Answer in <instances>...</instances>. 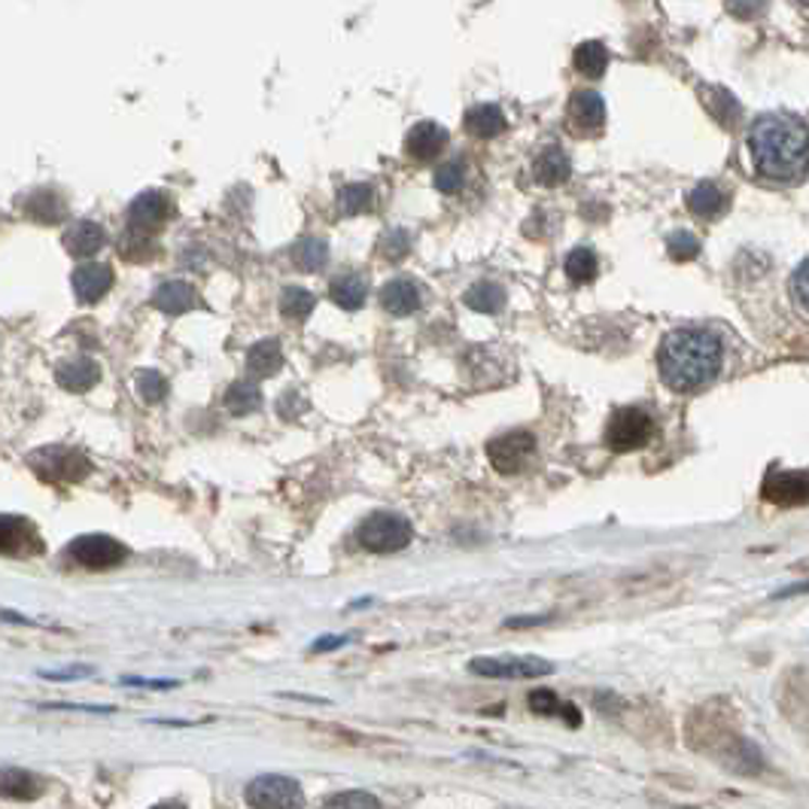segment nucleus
Masks as SVG:
<instances>
[{
	"label": "nucleus",
	"mask_w": 809,
	"mask_h": 809,
	"mask_svg": "<svg viewBox=\"0 0 809 809\" xmlns=\"http://www.w3.org/2000/svg\"><path fill=\"white\" fill-rule=\"evenodd\" d=\"M748 150L761 177L792 184L809 170V128L785 113H767L751 125Z\"/></svg>",
	"instance_id": "nucleus-1"
},
{
	"label": "nucleus",
	"mask_w": 809,
	"mask_h": 809,
	"mask_svg": "<svg viewBox=\"0 0 809 809\" xmlns=\"http://www.w3.org/2000/svg\"><path fill=\"white\" fill-rule=\"evenodd\" d=\"M724 366L721 338L706 329H675L663 338L657 353V368L663 383L675 393H697L716 381Z\"/></svg>",
	"instance_id": "nucleus-2"
},
{
	"label": "nucleus",
	"mask_w": 809,
	"mask_h": 809,
	"mask_svg": "<svg viewBox=\"0 0 809 809\" xmlns=\"http://www.w3.org/2000/svg\"><path fill=\"white\" fill-rule=\"evenodd\" d=\"M359 545L371 554H396V551L408 548L414 539L412 520L393 515V511H375L368 515L359 530H356Z\"/></svg>",
	"instance_id": "nucleus-3"
},
{
	"label": "nucleus",
	"mask_w": 809,
	"mask_h": 809,
	"mask_svg": "<svg viewBox=\"0 0 809 809\" xmlns=\"http://www.w3.org/2000/svg\"><path fill=\"white\" fill-rule=\"evenodd\" d=\"M28 466L40 481H49V484H77L89 475V459L64 444H49L28 454Z\"/></svg>",
	"instance_id": "nucleus-4"
},
{
	"label": "nucleus",
	"mask_w": 809,
	"mask_h": 809,
	"mask_svg": "<svg viewBox=\"0 0 809 809\" xmlns=\"http://www.w3.org/2000/svg\"><path fill=\"white\" fill-rule=\"evenodd\" d=\"M244 800L250 809H305L302 785L280 773H265L247 785Z\"/></svg>",
	"instance_id": "nucleus-5"
},
{
	"label": "nucleus",
	"mask_w": 809,
	"mask_h": 809,
	"mask_svg": "<svg viewBox=\"0 0 809 809\" xmlns=\"http://www.w3.org/2000/svg\"><path fill=\"white\" fill-rule=\"evenodd\" d=\"M64 557L71 560V564L83 566V569H98V572H104V569H116V566H123L128 560V548H125L123 542H116L113 535L104 533H92V535H77L67 551H64Z\"/></svg>",
	"instance_id": "nucleus-6"
},
{
	"label": "nucleus",
	"mask_w": 809,
	"mask_h": 809,
	"mask_svg": "<svg viewBox=\"0 0 809 809\" xmlns=\"http://www.w3.org/2000/svg\"><path fill=\"white\" fill-rule=\"evenodd\" d=\"M652 435H655V420L642 408H618L609 417V427H606V444L618 454L640 451V447L652 442Z\"/></svg>",
	"instance_id": "nucleus-7"
},
{
	"label": "nucleus",
	"mask_w": 809,
	"mask_h": 809,
	"mask_svg": "<svg viewBox=\"0 0 809 809\" xmlns=\"http://www.w3.org/2000/svg\"><path fill=\"white\" fill-rule=\"evenodd\" d=\"M535 457V435L527 429H515L505 432L488 442V459L490 466L500 475H518L523 472Z\"/></svg>",
	"instance_id": "nucleus-8"
},
{
	"label": "nucleus",
	"mask_w": 809,
	"mask_h": 809,
	"mask_svg": "<svg viewBox=\"0 0 809 809\" xmlns=\"http://www.w3.org/2000/svg\"><path fill=\"white\" fill-rule=\"evenodd\" d=\"M469 670L484 679H542L554 672V663L542 657H475Z\"/></svg>",
	"instance_id": "nucleus-9"
},
{
	"label": "nucleus",
	"mask_w": 809,
	"mask_h": 809,
	"mask_svg": "<svg viewBox=\"0 0 809 809\" xmlns=\"http://www.w3.org/2000/svg\"><path fill=\"white\" fill-rule=\"evenodd\" d=\"M0 548L7 557H37L43 554V539L37 533L28 518H18V515H3L0 518Z\"/></svg>",
	"instance_id": "nucleus-10"
},
{
	"label": "nucleus",
	"mask_w": 809,
	"mask_h": 809,
	"mask_svg": "<svg viewBox=\"0 0 809 809\" xmlns=\"http://www.w3.org/2000/svg\"><path fill=\"white\" fill-rule=\"evenodd\" d=\"M763 500L782 508L809 503V472H770L763 481Z\"/></svg>",
	"instance_id": "nucleus-11"
},
{
	"label": "nucleus",
	"mask_w": 809,
	"mask_h": 809,
	"mask_svg": "<svg viewBox=\"0 0 809 809\" xmlns=\"http://www.w3.org/2000/svg\"><path fill=\"white\" fill-rule=\"evenodd\" d=\"M71 287H74L77 302L94 305V302H101L113 290V268L104 265V262H86V265H79L77 271H74Z\"/></svg>",
	"instance_id": "nucleus-12"
},
{
	"label": "nucleus",
	"mask_w": 809,
	"mask_h": 809,
	"mask_svg": "<svg viewBox=\"0 0 809 809\" xmlns=\"http://www.w3.org/2000/svg\"><path fill=\"white\" fill-rule=\"evenodd\" d=\"M170 216H174V201L165 192H159V189L140 192L138 199L131 201V207H128V223L140 226V229H155V226L168 223Z\"/></svg>",
	"instance_id": "nucleus-13"
},
{
	"label": "nucleus",
	"mask_w": 809,
	"mask_h": 809,
	"mask_svg": "<svg viewBox=\"0 0 809 809\" xmlns=\"http://www.w3.org/2000/svg\"><path fill=\"white\" fill-rule=\"evenodd\" d=\"M606 123V104H603V98L591 89H579V92L572 94V101H569V125H572V131H579V135H594L599 131Z\"/></svg>",
	"instance_id": "nucleus-14"
},
{
	"label": "nucleus",
	"mask_w": 809,
	"mask_h": 809,
	"mask_svg": "<svg viewBox=\"0 0 809 809\" xmlns=\"http://www.w3.org/2000/svg\"><path fill=\"white\" fill-rule=\"evenodd\" d=\"M447 147V131L439 123H417L405 138V153L414 162H432Z\"/></svg>",
	"instance_id": "nucleus-15"
},
{
	"label": "nucleus",
	"mask_w": 809,
	"mask_h": 809,
	"mask_svg": "<svg viewBox=\"0 0 809 809\" xmlns=\"http://www.w3.org/2000/svg\"><path fill=\"white\" fill-rule=\"evenodd\" d=\"M64 250L71 253V256H79V260H86V256H94L101 247L108 244V231L104 226H98L94 219H77V223H71L67 229H64Z\"/></svg>",
	"instance_id": "nucleus-16"
},
{
	"label": "nucleus",
	"mask_w": 809,
	"mask_h": 809,
	"mask_svg": "<svg viewBox=\"0 0 809 809\" xmlns=\"http://www.w3.org/2000/svg\"><path fill=\"white\" fill-rule=\"evenodd\" d=\"M381 305L393 317H412L414 311L424 305V295L412 277H396L381 290Z\"/></svg>",
	"instance_id": "nucleus-17"
},
{
	"label": "nucleus",
	"mask_w": 809,
	"mask_h": 809,
	"mask_svg": "<svg viewBox=\"0 0 809 809\" xmlns=\"http://www.w3.org/2000/svg\"><path fill=\"white\" fill-rule=\"evenodd\" d=\"M569 174H572V162H569V155L557 147V143H548V147H542L533 159V177L542 186H564L569 180Z\"/></svg>",
	"instance_id": "nucleus-18"
},
{
	"label": "nucleus",
	"mask_w": 809,
	"mask_h": 809,
	"mask_svg": "<svg viewBox=\"0 0 809 809\" xmlns=\"http://www.w3.org/2000/svg\"><path fill=\"white\" fill-rule=\"evenodd\" d=\"M101 378V368L89 356H77V359H64L62 366L55 368V381L64 387L67 393H86L92 390Z\"/></svg>",
	"instance_id": "nucleus-19"
},
{
	"label": "nucleus",
	"mask_w": 809,
	"mask_h": 809,
	"mask_svg": "<svg viewBox=\"0 0 809 809\" xmlns=\"http://www.w3.org/2000/svg\"><path fill=\"white\" fill-rule=\"evenodd\" d=\"M463 128L466 135H472L475 140H493L505 131V113L496 104H475L466 110L463 116Z\"/></svg>",
	"instance_id": "nucleus-20"
},
{
	"label": "nucleus",
	"mask_w": 809,
	"mask_h": 809,
	"mask_svg": "<svg viewBox=\"0 0 809 809\" xmlns=\"http://www.w3.org/2000/svg\"><path fill=\"white\" fill-rule=\"evenodd\" d=\"M153 305L162 314H168V317H180V314L199 305V292H195L192 283H186V280H168V283H162L155 290Z\"/></svg>",
	"instance_id": "nucleus-21"
},
{
	"label": "nucleus",
	"mask_w": 809,
	"mask_h": 809,
	"mask_svg": "<svg viewBox=\"0 0 809 809\" xmlns=\"http://www.w3.org/2000/svg\"><path fill=\"white\" fill-rule=\"evenodd\" d=\"M728 207L731 199L718 184H697L687 192V211L700 219H718L721 214H728Z\"/></svg>",
	"instance_id": "nucleus-22"
},
{
	"label": "nucleus",
	"mask_w": 809,
	"mask_h": 809,
	"mask_svg": "<svg viewBox=\"0 0 809 809\" xmlns=\"http://www.w3.org/2000/svg\"><path fill=\"white\" fill-rule=\"evenodd\" d=\"M280 368H283V351L277 338H265L247 351V371L253 378H275Z\"/></svg>",
	"instance_id": "nucleus-23"
},
{
	"label": "nucleus",
	"mask_w": 809,
	"mask_h": 809,
	"mask_svg": "<svg viewBox=\"0 0 809 809\" xmlns=\"http://www.w3.org/2000/svg\"><path fill=\"white\" fill-rule=\"evenodd\" d=\"M329 295L344 311H359L368 299V280L359 275H341L329 283Z\"/></svg>",
	"instance_id": "nucleus-24"
},
{
	"label": "nucleus",
	"mask_w": 809,
	"mask_h": 809,
	"mask_svg": "<svg viewBox=\"0 0 809 809\" xmlns=\"http://www.w3.org/2000/svg\"><path fill=\"white\" fill-rule=\"evenodd\" d=\"M47 792V782L34 776L31 770H18V767H7L3 770V794L13 800H37Z\"/></svg>",
	"instance_id": "nucleus-25"
},
{
	"label": "nucleus",
	"mask_w": 809,
	"mask_h": 809,
	"mask_svg": "<svg viewBox=\"0 0 809 809\" xmlns=\"http://www.w3.org/2000/svg\"><path fill=\"white\" fill-rule=\"evenodd\" d=\"M463 302L478 311V314H500L505 307V290L500 283H493V280H478L472 283L466 295H463Z\"/></svg>",
	"instance_id": "nucleus-26"
},
{
	"label": "nucleus",
	"mask_w": 809,
	"mask_h": 809,
	"mask_svg": "<svg viewBox=\"0 0 809 809\" xmlns=\"http://www.w3.org/2000/svg\"><path fill=\"white\" fill-rule=\"evenodd\" d=\"M700 98L706 110L716 116L718 123L724 125V128H733V125L740 123V104H736V98L731 92H724V89H718V86H703Z\"/></svg>",
	"instance_id": "nucleus-27"
},
{
	"label": "nucleus",
	"mask_w": 809,
	"mask_h": 809,
	"mask_svg": "<svg viewBox=\"0 0 809 809\" xmlns=\"http://www.w3.org/2000/svg\"><path fill=\"white\" fill-rule=\"evenodd\" d=\"M572 62H576V71H579V74H584V77L591 79H599L606 74V67H609V49L603 47L599 40H584V43L576 49Z\"/></svg>",
	"instance_id": "nucleus-28"
},
{
	"label": "nucleus",
	"mask_w": 809,
	"mask_h": 809,
	"mask_svg": "<svg viewBox=\"0 0 809 809\" xmlns=\"http://www.w3.org/2000/svg\"><path fill=\"white\" fill-rule=\"evenodd\" d=\"M116 250H119V256H123L125 262H143L155 256V241L147 231L140 229V226H131V223H128L123 235H119Z\"/></svg>",
	"instance_id": "nucleus-29"
},
{
	"label": "nucleus",
	"mask_w": 809,
	"mask_h": 809,
	"mask_svg": "<svg viewBox=\"0 0 809 809\" xmlns=\"http://www.w3.org/2000/svg\"><path fill=\"white\" fill-rule=\"evenodd\" d=\"M292 262H295V268L299 271H320L323 265L329 262V244L323 241V238H314V235H307L302 238L299 244L292 247Z\"/></svg>",
	"instance_id": "nucleus-30"
},
{
	"label": "nucleus",
	"mask_w": 809,
	"mask_h": 809,
	"mask_svg": "<svg viewBox=\"0 0 809 809\" xmlns=\"http://www.w3.org/2000/svg\"><path fill=\"white\" fill-rule=\"evenodd\" d=\"M25 214L37 223H59L64 216V201L52 189H34L31 199L25 201Z\"/></svg>",
	"instance_id": "nucleus-31"
},
{
	"label": "nucleus",
	"mask_w": 809,
	"mask_h": 809,
	"mask_svg": "<svg viewBox=\"0 0 809 809\" xmlns=\"http://www.w3.org/2000/svg\"><path fill=\"white\" fill-rule=\"evenodd\" d=\"M375 201V189L368 184H347L338 189L336 195V207L341 216H359L363 211L371 207Z\"/></svg>",
	"instance_id": "nucleus-32"
},
{
	"label": "nucleus",
	"mask_w": 809,
	"mask_h": 809,
	"mask_svg": "<svg viewBox=\"0 0 809 809\" xmlns=\"http://www.w3.org/2000/svg\"><path fill=\"white\" fill-rule=\"evenodd\" d=\"M262 405V393L260 387L253 381H235L226 390V408H229L235 417H244V414L260 412Z\"/></svg>",
	"instance_id": "nucleus-33"
},
{
	"label": "nucleus",
	"mask_w": 809,
	"mask_h": 809,
	"mask_svg": "<svg viewBox=\"0 0 809 809\" xmlns=\"http://www.w3.org/2000/svg\"><path fill=\"white\" fill-rule=\"evenodd\" d=\"M314 305H317V299L305 287H283V292H280V314L287 320H307L314 314Z\"/></svg>",
	"instance_id": "nucleus-34"
},
{
	"label": "nucleus",
	"mask_w": 809,
	"mask_h": 809,
	"mask_svg": "<svg viewBox=\"0 0 809 809\" xmlns=\"http://www.w3.org/2000/svg\"><path fill=\"white\" fill-rule=\"evenodd\" d=\"M564 271L566 277L572 280V283H591L599 271V262H596V253L591 247H576L564 262Z\"/></svg>",
	"instance_id": "nucleus-35"
},
{
	"label": "nucleus",
	"mask_w": 809,
	"mask_h": 809,
	"mask_svg": "<svg viewBox=\"0 0 809 809\" xmlns=\"http://www.w3.org/2000/svg\"><path fill=\"white\" fill-rule=\"evenodd\" d=\"M530 709H533L535 716H566V721L576 728L581 718L576 716V706H564L560 697L551 691V687H535L533 694H530Z\"/></svg>",
	"instance_id": "nucleus-36"
},
{
	"label": "nucleus",
	"mask_w": 809,
	"mask_h": 809,
	"mask_svg": "<svg viewBox=\"0 0 809 809\" xmlns=\"http://www.w3.org/2000/svg\"><path fill=\"white\" fill-rule=\"evenodd\" d=\"M135 387H138V396L147 402V405H155V402H162V399L168 396V381L153 371V368H143L138 371V378H135Z\"/></svg>",
	"instance_id": "nucleus-37"
},
{
	"label": "nucleus",
	"mask_w": 809,
	"mask_h": 809,
	"mask_svg": "<svg viewBox=\"0 0 809 809\" xmlns=\"http://www.w3.org/2000/svg\"><path fill=\"white\" fill-rule=\"evenodd\" d=\"M435 189L439 192H444V195H454V192H459L463 189V184H466V165L459 162V159H454V162H444L442 168L435 170Z\"/></svg>",
	"instance_id": "nucleus-38"
},
{
	"label": "nucleus",
	"mask_w": 809,
	"mask_h": 809,
	"mask_svg": "<svg viewBox=\"0 0 809 809\" xmlns=\"http://www.w3.org/2000/svg\"><path fill=\"white\" fill-rule=\"evenodd\" d=\"M323 809H383L381 807V800L375 797V794H368V792H341V794H332L326 804H323Z\"/></svg>",
	"instance_id": "nucleus-39"
},
{
	"label": "nucleus",
	"mask_w": 809,
	"mask_h": 809,
	"mask_svg": "<svg viewBox=\"0 0 809 809\" xmlns=\"http://www.w3.org/2000/svg\"><path fill=\"white\" fill-rule=\"evenodd\" d=\"M667 253H670L675 262H691L700 256V241L691 235V231H672L670 241H667Z\"/></svg>",
	"instance_id": "nucleus-40"
},
{
	"label": "nucleus",
	"mask_w": 809,
	"mask_h": 809,
	"mask_svg": "<svg viewBox=\"0 0 809 809\" xmlns=\"http://www.w3.org/2000/svg\"><path fill=\"white\" fill-rule=\"evenodd\" d=\"M408 250H412V235L405 229H390L381 238V256L390 262H399L408 256Z\"/></svg>",
	"instance_id": "nucleus-41"
},
{
	"label": "nucleus",
	"mask_w": 809,
	"mask_h": 809,
	"mask_svg": "<svg viewBox=\"0 0 809 809\" xmlns=\"http://www.w3.org/2000/svg\"><path fill=\"white\" fill-rule=\"evenodd\" d=\"M724 7H728V13L733 18L751 22V18H758L767 10V0H724Z\"/></svg>",
	"instance_id": "nucleus-42"
},
{
	"label": "nucleus",
	"mask_w": 809,
	"mask_h": 809,
	"mask_svg": "<svg viewBox=\"0 0 809 809\" xmlns=\"http://www.w3.org/2000/svg\"><path fill=\"white\" fill-rule=\"evenodd\" d=\"M792 295L794 302H797V307H800L804 314H809V262H804V265L794 271Z\"/></svg>",
	"instance_id": "nucleus-43"
},
{
	"label": "nucleus",
	"mask_w": 809,
	"mask_h": 809,
	"mask_svg": "<svg viewBox=\"0 0 809 809\" xmlns=\"http://www.w3.org/2000/svg\"><path fill=\"white\" fill-rule=\"evenodd\" d=\"M49 682H74V679H89L94 675V667H71V670H40Z\"/></svg>",
	"instance_id": "nucleus-44"
},
{
	"label": "nucleus",
	"mask_w": 809,
	"mask_h": 809,
	"mask_svg": "<svg viewBox=\"0 0 809 809\" xmlns=\"http://www.w3.org/2000/svg\"><path fill=\"white\" fill-rule=\"evenodd\" d=\"M125 685H143V687H155V691H168V687H177V682L174 679H138V675H125L123 679Z\"/></svg>",
	"instance_id": "nucleus-45"
},
{
	"label": "nucleus",
	"mask_w": 809,
	"mask_h": 809,
	"mask_svg": "<svg viewBox=\"0 0 809 809\" xmlns=\"http://www.w3.org/2000/svg\"><path fill=\"white\" fill-rule=\"evenodd\" d=\"M341 645H347V636H323L320 642L311 645V652L323 655V652H332V648H341Z\"/></svg>",
	"instance_id": "nucleus-46"
},
{
	"label": "nucleus",
	"mask_w": 809,
	"mask_h": 809,
	"mask_svg": "<svg viewBox=\"0 0 809 809\" xmlns=\"http://www.w3.org/2000/svg\"><path fill=\"white\" fill-rule=\"evenodd\" d=\"M153 809H186L184 804H177V800H168V804H155Z\"/></svg>",
	"instance_id": "nucleus-47"
},
{
	"label": "nucleus",
	"mask_w": 809,
	"mask_h": 809,
	"mask_svg": "<svg viewBox=\"0 0 809 809\" xmlns=\"http://www.w3.org/2000/svg\"><path fill=\"white\" fill-rule=\"evenodd\" d=\"M800 3H804V7H809V0H800Z\"/></svg>",
	"instance_id": "nucleus-48"
}]
</instances>
